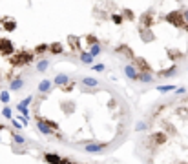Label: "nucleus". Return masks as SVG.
I'll return each mask as SVG.
<instances>
[{"instance_id":"obj_3","label":"nucleus","mask_w":188,"mask_h":164,"mask_svg":"<svg viewBox=\"0 0 188 164\" xmlns=\"http://www.w3.org/2000/svg\"><path fill=\"white\" fill-rule=\"evenodd\" d=\"M137 153L144 164H188V89L161 99L146 111Z\"/></svg>"},{"instance_id":"obj_2","label":"nucleus","mask_w":188,"mask_h":164,"mask_svg":"<svg viewBox=\"0 0 188 164\" xmlns=\"http://www.w3.org/2000/svg\"><path fill=\"white\" fill-rule=\"evenodd\" d=\"M29 117L49 144L86 155L117 150L133 128L128 100L90 77H69L39 89Z\"/></svg>"},{"instance_id":"obj_1","label":"nucleus","mask_w":188,"mask_h":164,"mask_svg":"<svg viewBox=\"0 0 188 164\" xmlns=\"http://www.w3.org/2000/svg\"><path fill=\"white\" fill-rule=\"evenodd\" d=\"M121 62L135 82L188 64L185 0H0V86L49 62Z\"/></svg>"}]
</instances>
